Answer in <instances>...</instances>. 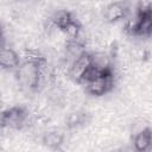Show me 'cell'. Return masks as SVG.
Here are the masks:
<instances>
[{"instance_id":"9c48e42d","label":"cell","mask_w":152,"mask_h":152,"mask_svg":"<svg viewBox=\"0 0 152 152\" xmlns=\"http://www.w3.org/2000/svg\"><path fill=\"white\" fill-rule=\"evenodd\" d=\"M43 144L51 150H59L64 142V135L58 131L46 132L42 138Z\"/></svg>"},{"instance_id":"7a4b0ae2","label":"cell","mask_w":152,"mask_h":152,"mask_svg":"<svg viewBox=\"0 0 152 152\" xmlns=\"http://www.w3.org/2000/svg\"><path fill=\"white\" fill-rule=\"evenodd\" d=\"M128 30L137 37H150L152 34V6L142 5L138 8L134 20L128 25Z\"/></svg>"},{"instance_id":"3957f363","label":"cell","mask_w":152,"mask_h":152,"mask_svg":"<svg viewBox=\"0 0 152 152\" xmlns=\"http://www.w3.org/2000/svg\"><path fill=\"white\" fill-rule=\"evenodd\" d=\"M28 119V110L24 106H12L1 114V127L7 129H21Z\"/></svg>"},{"instance_id":"ba28073f","label":"cell","mask_w":152,"mask_h":152,"mask_svg":"<svg viewBox=\"0 0 152 152\" xmlns=\"http://www.w3.org/2000/svg\"><path fill=\"white\" fill-rule=\"evenodd\" d=\"M76 20L72 15L71 12L66 11V10H59L57 12L53 13V15L51 17V23L53 24L55 27H57L59 31L64 32L65 28L74 21Z\"/></svg>"},{"instance_id":"8992f818","label":"cell","mask_w":152,"mask_h":152,"mask_svg":"<svg viewBox=\"0 0 152 152\" xmlns=\"http://www.w3.org/2000/svg\"><path fill=\"white\" fill-rule=\"evenodd\" d=\"M21 64L20 56L18 52L11 46H2L0 53V65L5 70H14L18 69Z\"/></svg>"},{"instance_id":"52a82bcc","label":"cell","mask_w":152,"mask_h":152,"mask_svg":"<svg viewBox=\"0 0 152 152\" xmlns=\"http://www.w3.org/2000/svg\"><path fill=\"white\" fill-rule=\"evenodd\" d=\"M133 146L138 152H145L152 146V129L146 127L139 131L133 139Z\"/></svg>"},{"instance_id":"30bf717a","label":"cell","mask_w":152,"mask_h":152,"mask_svg":"<svg viewBox=\"0 0 152 152\" xmlns=\"http://www.w3.org/2000/svg\"><path fill=\"white\" fill-rule=\"evenodd\" d=\"M82 124V114L81 113H71L68 118V126L70 128L76 127Z\"/></svg>"},{"instance_id":"277c9868","label":"cell","mask_w":152,"mask_h":152,"mask_svg":"<svg viewBox=\"0 0 152 152\" xmlns=\"http://www.w3.org/2000/svg\"><path fill=\"white\" fill-rule=\"evenodd\" d=\"M93 64H94L93 53L84 51L80 56H77L75 59L71 61L70 68H69V76L76 83H82L88 71L91 69Z\"/></svg>"},{"instance_id":"6da1fadb","label":"cell","mask_w":152,"mask_h":152,"mask_svg":"<svg viewBox=\"0 0 152 152\" xmlns=\"http://www.w3.org/2000/svg\"><path fill=\"white\" fill-rule=\"evenodd\" d=\"M82 84L86 86L87 93L93 96H103L108 94L114 87V75L112 66L99 68L94 63L84 77Z\"/></svg>"},{"instance_id":"5b68a950","label":"cell","mask_w":152,"mask_h":152,"mask_svg":"<svg viewBox=\"0 0 152 152\" xmlns=\"http://www.w3.org/2000/svg\"><path fill=\"white\" fill-rule=\"evenodd\" d=\"M128 4L126 1H113L109 5L106 6L103 17L107 23H118L122 19H125L128 14Z\"/></svg>"}]
</instances>
